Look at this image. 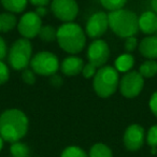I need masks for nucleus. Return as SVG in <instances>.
Instances as JSON below:
<instances>
[{"label":"nucleus","mask_w":157,"mask_h":157,"mask_svg":"<svg viewBox=\"0 0 157 157\" xmlns=\"http://www.w3.org/2000/svg\"><path fill=\"white\" fill-rule=\"evenodd\" d=\"M29 121L20 109H8L0 114V137L5 142L21 141L28 132Z\"/></svg>","instance_id":"1"},{"label":"nucleus","mask_w":157,"mask_h":157,"mask_svg":"<svg viewBox=\"0 0 157 157\" xmlns=\"http://www.w3.org/2000/svg\"><path fill=\"white\" fill-rule=\"evenodd\" d=\"M56 41L59 48L66 53L71 55L78 54L86 46L85 30L76 23H63L57 29Z\"/></svg>","instance_id":"2"},{"label":"nucleus","mask_w":157,"mask_h":157,"mask_svg":"<svg viewBox=\"0 0 157 157\" xmlns=\"http://www.w3.org/2000/svg\"><path fill=\"white\" fill-rule=\"evenodd\" d=\"M109 28L120 38L136 37L139 31V16L133 11L127 9H121L117 11L110 12Z\"/></svg>","instance_id":"3"},{"label":"nucleus","mask_w":157,"mask_h":157,"mask_svg":"<svg viewBox=\"0 0 157 157\" xmlns=\"http://www.w3.org/2000/svg\"><path fill=\"white\" fill-rule=\"evenodd\" d=\"M120 84L117 70L112 66H103L93 78V88L100 98H109L115 94Z\"/></svg>","instance_id":"4"},{"label":"nucleus","mask_w":157,"mask_h":157,"mask_svg":"<svg viewBox=\"0 0 157 157\" xmlns=\"http://www.w3.org/2000/svg\"><path fill=\"white\" fill-rule=\"evenodd\" d=\"M8 63L15 71H23L28 68L33 57V45L28 39L21 38L12 43L8 51Z\"/></svg>","instance_id":"5"},{"label":"nucleus","mask_w":157,"mask_h":157,"mask_svg":"<svg viewBox=\"0 0 157 157\" xmlns=\"http://www.w3.org/2000/svg\"><path fill=\"white\" fill-rule=\"evenodd\" d=\"M30 68L36 74L42 76H52L59 70V59L54 53L41 51L31 57Z\"/></svg>","instance_id":"6"},{"label":"nucleus","mask_w":157,"mask_h":157,"mask_svg":"<svg viewBox=\"0 0 157 157\" xmlns=\"http://www.w3.org/2000/svg\"><path fill=\"white\" fill-rule=\"evenodd\" d=\"M144 86V78L139 71L131 70L125 73L120 80L118 88L125 98H135L141 94Z\"/></svg>","instance_id":"7"},{"label":"nucleus","mask_w":157,"mask_h":157,"mask_svg":"<svg viewBox=\"0 0 157 157\" xmlns=\"http://www.w3.org/2000/svg\"><path fill=\"white\" fill-rule=\"evenodd\" d=\"M78 5L75 0H52L51 11L63 23H72L78 15Z\"/></svg>","instance_id":"8"},{"label":"nucleus","mask_w":157,"mask_h":157,"mask_svg":"<svg viewBox=\"0 0 157 157\" xmlns=\"http://www.w3.org/2000/svg\"><path fill=\"white\" fill-rule=\"evenodd\" d=\"M42 26V18L35 11H30L21 16L16 27L23 38L30 40L39 35Z\"/></svg>","instance_id":"9"},{"label":"nucleus","mask_w":157,"mask_h":157,"mask_svg":"<svg viewBox=\"0 0 157 157\" xmlns=\"http://www.w3.org/2000/svg\"><path fill=\"white\" fill-rule=\"evenodd\" d=\"M86 56L88 58V63L94 65L97 69L103 67L110 58L109 44L101 39L94 40L88 45Z\"/></svg>","instance_id":"10"},{"label":"nucleus","mask_w":157,"mask_h":157,"mask_svg":"<svg viewBox=\"0 0 157 157\" xmlns=\"http://www.w3.org/2000/svg\"><path fill=\"white\" fill-rule=\"evenodd\" d=\"M109 28V17L105 12L99 11L94 13L85 26V33L87 37L96 40L101 38Z\"/></svg>","instance_id":"11"},{"label":"nucleus","mask_w":157,"mask_h":157,"mask_svg":"<svg viewBox=\"0 0 157 157\" xmlns=\"http://www.w3.org/2000/svg\"><path fill=\"white\" fill-rule=\"evenodd\" d=\"M145 137V130L141 125H129L125 130L124 138H123L125 147L128 151H131V152L139 151L143 146Z\"/></svg>","instance_id":"12"},{"label":"nucleus","mask_w":157,"mask_h":157,"mask_svg":"<svg viewBox=\"0 0 157 157\" xmlns=\"http://www.w3.org/2000/svg\"><path fill=\"white\" fill-rule=\"evenodd\" d=\"M85 63L82 58L76 57L74 55L68 56L61 61L60 63V71L63 72V75L66 76H76L80 73H82Z\"/></svg>","instance_id":"13"},{"label":"nucleus","mask_w":157,"mask_h":157,"mask_svg":"<svg viewBox=\"0 0 157 157\" xmlns=\"http://www.w3.org/2000/svg\"><path fill=\"white\" fill-rule=\"evenodd\" d=\"M139 30L144 35L153 36L157 33V14L153 11H145L139 16Z\"/></svg>","instance_id":"14"},{"label":"nucleus","mask_w":157,"mask_h":157,"mask_svg":"<svg viewBox=\"0 0 157 157\" xmlns=\"http://www.w3.org/2000/svg\"><path fill=\"white\" fill-rule=\"evenodd\" d=\"M139 52L146 59H157V36H146L140 41Z\"/></svg>","instance_id":"15"},{"label":"nucleus","mask_w":157,"mask_h":157,"mask_svg":"<svg viewBox=\"0 0 157 157\" xmlns=\"http://www.w3.org/2000/svg\"><path fill=\"white\" fill-rule=\"evenodd\" d=\"M133 66H135V57L130 53H124L120 55L114 63V68L117 70V72H123V73L131 71Z\"/></svg>","instance_id":"16"},{"label":"nucleus","mask_w":157,"mask_h":157,"mask_svg":"<svg viewBox=\"0 0 157 157\" xmlns=\"http://www.w3.org/2000/svg\"><path fill=\"white\" fill-rule=\"evenodd\" d=\"M17 17L15 14L5 12L0 13V33H9L17 26Z\"/></svg>","instance_id":"17"},{"label":"nucleus","mask_w":157,"mask_h":157,"mask_svg":"<svg viewBox=\"0 0 157 157\" xmlns=\"http://www.w3.org/2000/svg\"><path fill=\"white\" fill-rule=\"evenodd\" d=\"M0 3L7 12L17 14L25 11L28 0H0Z\"/></svg>","instance_id":"18"},{"label":"nucleus","mask_w":157,"mask_h":157,"mask_svg":"<svg viewBox=\"0 0 157 157\" xmlns=\"http://www.w3.org/2000/svg\"><path fill=\"white\" fill-rule=\"evenodd\" d=\"M139 73L144 78H154L157 74V61L155 59H146L140 65Z\"/></svg>","instance_id":"19"},{"label":"nucleus","mask_w":157,"mask_h":157,"mask_svg":"<svg viewBox=\"0 0 157 157\" xmlns=\"http://www.w3.org/2000/svg\"><path fill=\"white\" fill-rule=\"evenodd\" d=\"M88 157H113V153L107 144L96 143L90 147Z\"/></svg>","instance_id":"20"},{"label":"nucleus","mask_w":157,"mask_h":157,"mask_svg":"<svg viewBox=\"0 0 157 157\" xmlns=\"http://www.w3.org/2000/svg\"><path fill=\"white\" fill-rule=\"evenodd\" d=\"M10 152H11L12 157H29L30 156V150L29 146L24 142H14L11 143V147H10Z\"/></svg>","instance_id":"21"},{"label":"nucleus","mask_w":157,"mask_h":157,"mask_svg":"<svg viewBox=\"0 0 157 157\" xmlns=\"http://www.w3.org/2000/svg\"><path fill=\"white\" fill-rule=\"evenodd\" d=\"M38 37L43 42L50 43L56 40L57 38V29L53 27L52 25H43L40 29V33Z\"/></svg>","instance_id":"22"},{"label":"nucleus","mask_w":157,"mask_h":157,"mask_svg":"<svg viewBox=\"0 0 157 157\" xmlns=\"http://www.w3.org/2000/svg\"><path fill=\"white\" fill-rule=\"evenodd\" d=\"M60 157H88V154L80 146L70 145L61 152Z\"/></svg>","instance_id":"23"},{"label":"nucleus","mask_w":157,"mask_h":157,"mask_svg":"<svg viewBox=\"0 0 157 157\" xmlns=\"http://www.w3.org/2000/svg\"><path fill=\"white\" fill-rule=\"evenodd\" d=\"M128 0H100V3L105 10L110 12L124 9Z\"/></svg>","instance_id":"24"},{"label":"nucleus","mask_w":157,"mask_h":157,"mask_svg":"<svg viewBox=\"0 0 157 157\" xmlns=\"http://www.w3.org/2000/svg\"><path fill=\"white\" fill-rule=\"evenodd\" d=\"M145 139H146L147 144L152 147L153 154L156 153V150H157V124L153 125V126L148 129Z\"/></svg>","instance_id":"25"},{"label":"nucleus","mask_w":157,"mask_h":157,"mask_svg":"<svg viewBox=\"0 0 157 157\" xmlns=\"http://www.w3.org/2000/svg\"><path fill=\"white\" fill-rule=\"evenodd\" d=\"M37 74L33 72L31 68H26L22 71V80L27 85H33L37 81Z\"/></svg>","instance_id":"26"},{"label":"nucleus","mask_w":157,"mask_h":157,"mask_svg":"<svg viewBox=\"0 0 157 157\" xmlns=\"http://www.w3.org/2000/svg\"><path fill=\"white\" fill-rule=\"evenodd\" d=\"M10 78V70L7 63L0 60V85H3L9 81Z\"/></svg>","instance_id":"27"},{"label":"nucleus","mask_w":157,"mask_h":157,"mask_svg":"<svg viewBox=\"0 0 157 157\" xmlns=\"http://www.w3.org/2000/svg\"><path fill=\"white\" fill-rule=\"evenodd\" d=\"M138 46H139V42H138V39L136 37L127 38V39L125 40L124 48H125V51H126V53H130L131 54V53L137 50Z\"/></svg>","instance_id":"28"},{"label":"nucleus","mask_w":157,"mask_h":157,"mask_svg":"<svg viewBox=\"0 0 157 157\" xmlns=\"http://www.w3.org/2000/svg\"><path fill=\"white\" fill-rule=\"evenodd\" d=\"M97 70L98 69L94 65H92L90 63H85L83 70H82V74H83V76L85 78H93L95 74H96Z\"/></svg>","instance_id":"29"},{"label":"nucleus","mask_w":157,"mask_h":157,"mask_svg":"<svg viewBox=\"0 0 157 157\" xmlns=\"http://www.w3.org/2000/svg\"><path fill=\"white\" fill-rule=\"evenodd\" d=\"M148 105H150V109H151V111H152V113L157 117V90L152 94V96H151V98H150Z\"/></svg>","instance_id":"30"},{"label":"nucleus","mask_w":157,"mask_h":157,"mask_svg":"<svg viewBox=\"0 0 157 157\" xmlns=\"http://www.w3.org/2000/svg\"><path fill=\"white\" fill-rule=\"evenodd\" d=\"M8 45L6 43V40L0 36V60L3 61V59L8 56Z\"/></svg>","instance_id":"31"},{"label":"nucleus","mask_w":157,"mask_h":157,"mask_svg":"<svg viewBox=\"0 0 157 157\" xmlns=\"http://www.w3.org/2000/svg\"><path fill=\"white\" fill-rule=\"evenodd\" d=\"M52 0H28V2H30L35 7H46L48 5H51Z\"/></svg>","instance_id":"32"},{"label":"nucleus","mask_w":157,"mask_h":157,"mask_svg":"<svg viewBox=\"0 0 157 157\" xmlns=\"http://www.w3.org/2000/svg\"><path fill=\"white\" fill-rule=\"evenodd\" d=\"M50 78H51V83H52V85L60 86L61 84H63V78H61L59 75H56V74H54V75L50 76Z\"/></svg>","instance_id":"33"},{"label":"nucleus","mask_w":157,"mask_h":157,"mask_svg":"<svg viewBox=\"0 0 157 157\" xmlns=\"http://www.w3.org/2000/svg\"><path fill=\"white\" fill-rule=\"evenodd\" d=\"M35 12L42 18V17H44L46 14H48V8H46V7H38V8H36Z\"/></svg>","instance_id":"34"},{"label":"nucleus","mask_w":157,"mask_h":157,"mask_svg":"<svg viewBox=\"0 0 157 157\" xmlns=\"http://www.w3.org/2000/svg\"><path fill=\"white\" fill-rule=\"evenodd\" d=\"M151 8L152 11L157 14V0H151Z\"/></svg>","instance_id":"35"},{"label":"nucleus","mask_w":157,"mask_h":157,"mask_svg":"<svg viewBox=\"0 0 157 157\" xmlns=\"http://www.w3.org/2000/svg\"><path fill=\"white\" fill-rule=\"evenodd\" d=\"M3 143H5V141H3L2 138L0 137V152H1V150H2V147H3Z\"/></svg>","instance_id":"36"},{"label":"nucleus","mask_w":157,"mask_h":157,"mask_svg":"<svg viewBox=\"0 0 157 157\" xmlns=\"http://www.w3.org/2000/svg\"><path fill=\"white\" fill-rule=\"evenodd\" d=\"M156 36H157V33H156Z\"/></svg>","instance_id":"37"}]
</instances>
